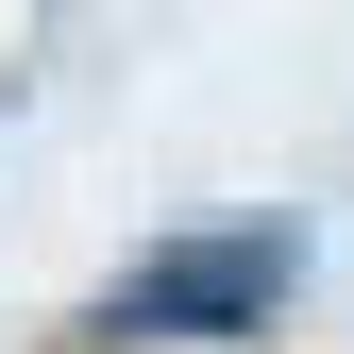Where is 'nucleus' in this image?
I'll return each mask as SVG.
<instances>
[{
  "label": "nucleus",
  "mask_w": 354,
  "mask_h": 354,
  "mask_svg": "<svg viewBox=\"0 0 354 354\" xmlns=\"http://www.w3.org/2000/svg\"><path fill=\"white\" fill-rule=\"evenodd\" d=\"M270 287H287V236H186L152 270H118L102 321L118 337H203V321H270Z\"/></svg>",
  "instance_id": "nucleus-1"
}]
</instances>
